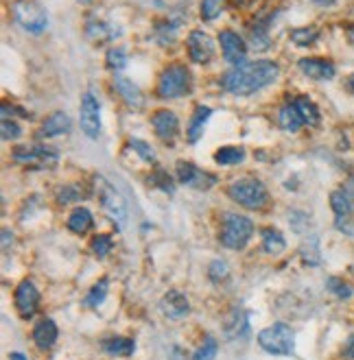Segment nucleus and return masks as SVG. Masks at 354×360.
Listing matches in <instances>:
<instances>
[{"mask_svg":"<svg viewBox=\"0 0 354 360\" xmlns=\"http://www.w3.org/2000/svg\"><path fill=\"white\" fill-rule=\"evenodd\" d=\"M254 236V223L249 221L247 217L241 214H232L227 212L221 221V234L219 240L223 247L227 249H243L249 240Z\"/></svg>","mask_w":354,"mask_h":360,"instance_id":"obj_2","label":"nucleus"},{"mask_svg":"<svg viewBox=\"0 0 354 360\" xmlns=\"http://www.w3.org/2000/svg\"><path fill=\"white\" fill-rule=\"evenodd\" d=\"M106 59H108V68H112V70H122L127 66V53L122 49H110Z\"/></svg>","mask_w":354,"mask_h":360,"instance_id":"obj_38","label":"nucleus"},{"mask_svg":"<svg viewBox=\"0 0 354 360\" xmlns=\"http://www.w3.org/2000/svg\"><path fill=\"white\" fill-rule=\"evenodd\" d=\"M13 18L20 27L29 33H33V35L44 33L49 27V15H46L44 7L37 5L35 0H15L13 3Z\"/></svg>","mask_w":354,"mask_h":360,"instance_id":"obj_6","label":"nucleus"},{"mask_svg":"<svg viewBox=\"0 0 354 360\" xmlns=\"http://www.w3.org/2000/svg\"><path fill=\"white\" fill-rule=\"evenodd\" d=\"M217 352H219V343H217V338H215V336H206L203 345H201V347L195 352L193 360H215Z\"/></svg>","mask_w":354,"mask_h":360,"instance_id":"obj_35","label":"nucleus"},{"mask_svg":"<svg viewBox=\"0 0 354 360\" xmlns=\"http://www.w3.org/2000/svg\"><path fill=\"white\" fill-rule=\"evenodd\" d=\"M92 227H94V217H92V212L86 207H77L68 217V229L72 231V234L83 236V234H88Z\"/></svg>","mask_w":354,"mask_h":360,"instance_id":"obj_23","label":"nucleus"},{"mask_svg":"<svg viewBox=\"0 0 354 360\" xmlns=\"http://www.w3.org/2000/svg\"><path fill=\"white\" fill-rule=\"evenodd\" d=\"M269 25L267 20H258V22H254L252 31H249V41H252V49L263 53L267 51L269 46H272V39H269Z\"/></svg>","mask_w":354,"mask_h":360,"instance_id":"obj_26","label":"nucleus"},{"mask_svg":"<svg viewBox=\"0 0 354 360\" xmlns=\"http://www.w3.org/2000/svg\"><path fill=\"white\" fill-rule=\"evenodd\" d=\"M13 160L18 164H39V166H55L59 160V153L53 146L42 144H20L13 149Z\"/></svg>","mask_w":354,"mask_h":360,"instance_id":"obj_9","label":"nucleus"},{"mask_svg":"<svg viewBox=\"0 0 354 360\" xmlns=\"http://www.w3.org/2000/svg\"><path fill=\"white\" fill-rule=\"evenodd\" d=\"M291 41L298 46H310L315 44V41L320 39V29L317 27H302V29H293L289 33Z\"/></svg>","mask_w":354,"mask_h":360,"instance_id":"obj_30","label":"nucleus"},{"mask_svg":"<svg viewBox=\"0 0 354 360\" xmlns=\"http://www.w3.org/2000/svg\"><path fill=\"white\" fill-rule=\"evenodd\" d=\"M263 249H265V253H269V256H278V253H282L286 249V243L278 229H272V227L263 229Z\"/></svg>","mask_w":354,"mask_h":360,"instance_id":"obj_27","label":"nucleus"},{"mask_svg":"<svg viewBox=\"0 0 354 360\" xmlns=\"http://www.w3.org/2000/svg\"><path fill=\"white\" fill-rule=\"evenodd\" d=\"M149 184L156 186V188H160L162 193H166V195H173L175 193V184H173L171 175L166 173V171H162V168H158V171L149 177Z\"/></svg>","mask_w":354,"mask_h":360,"instance_id":"obj_33","label":"nucleus"},{"mask_svg":"<svg viewBox=\"0 0 354 360\" xmlns=\"http://www.w3.org/2000/svg\"><path fill=\"white\" fill-rule=\"evenodd\" d=\"M223 11V0H201V18L206 22L215 20Z\"/></svg>","mask_w":354,"mask_h":360,"instance_id":"obj_37","label":"nucleus"},{"mask_svg":"<svg viewBox=\"0 0 354 360\" xmlns=\"http://www.w3.org/2000/svg\"><path fill=\"white\" fill-rule=\"evenodd\" d=\"M160 310H162V314L166 316V319L179 321L191 312V304H189V297L182 295L179 290H169L160 302Z\"/></svg>","mask_w":354,"mask_h":360,"instance_id":"obj_15","label":"nucleus"},{"mask_svg":"<svg viewBox=\"0 0 354 360\" xmlns=\"http://www.w3.org/2000/svg\"><path fill=\"white\" fill-rule=\"evenodd\" d=\"M9 360H27V358H25V354H20V352H11Z\"/></svg>","mask_w":354,"mask_h":360,"instance_id":"obj_46","label":"nucleus"},{"mask_svg":"<svg viewBox=\"0 0 354 360\" xmlns=\"http://www.w3.org/2000/svg\"><path fill=\"white\" fill-rule=\"evenodd\" d=\"M300 70L306 77L315 79V81H330L337 72L335 63L328 61V59H322V57H304V59H300Z\"/></svg>","mask_w":354,"mask_h":360,"instance_id":"obj_16","label":"nucleus"},{"mask_svg":"<svg viewBox=\"0 0 354 360\" xmlns=\"http://www.w3.org/2000/svg\"><path fill=\"white\" fill-rule=\"evenodd\" d=\"M118 35H120V29L114 27L112 22H106V20L90 18L86 22V37L92 41V44H106V41H110Z\"/></svg>","mask_w":354,"mask_h":360,"instance_id":"obj_17","label":"nucleus"},{"mask_svg":"<svg viewBox=\"0 0 354 360\" xmlns=\"http://www.w3.org/2000/svg\"><path fill=\"white\" fill-rule=\"evenodd\" d=\"M234 5H239V7H247V5H252L254 0H232Z\"/></svg>","mask_w":354,"mask_h":360,"instance_id":"obj_47","label":"nucleus"},{"mask_svg":"<svg viewBox=\"0 0 354 360\" xmlns=\"http://www.w3.org/2000/svg\"><path fill=\"white\" fill-rule=\"evenodd\" d=\"M245 160V149L243 146H221L215 153V162L221 166H236Z\"/></svg>","mask_w":354,"mask_h":360,"instance_id":"obj_29","label":"nucleus"},{"mask_svg":"<svg viewBox=\"0 0 354 360\" xmlns=\"http://www.w3.org/2000/svg\"><path fill=\"white\" fill-rule=\"evenodd\" d=\"M129 146H132V149H134L144 162H156V151L151 149V146H149L147 142H142V140H132Z\"/></svg>","mask_w":354,"mask_h":360,"instance_id":"obj_40","label":"nucleus"},{"mask_svg":"<svg viewBox=\"0 0 354 360\" xmlns=\"http://www.w3.org/2000/svg\"><path fill=\"white\" fill-rule=\"evenodd\" d=\"M348 88H350V92L354 94V75H350V77H348Z\"/></svg>","mask_w":354,"mask_h":360,"instance_id":"obj_49","label":"nucleus"},{"mask_svg":"<svg viewBox=\"0 0 354 360\" xmlns=\"http://www.w3.org/2000/svg\"><path fill=\"white\" fill-rule=\"evenodd\" d=\"M315 5H322V7H330V5H335L337 0H313Z\"/></svg>","mask_w":354,"mask_h":360,"instance_id":"obj_45","label":"nucleus"},{"mask_svg":"<svg viewBox=\"0 0 354 360\" xmlns=\"http://www.w3.org/2000/svg\"><path fill=\"white\" fill-rule=\"evenodd\" d=\"M57 334H59V332H57L55 321L49 319V316H44V319L37 321L35 328H33V343H35L37 349L46 352V349H51V347L55 345Z\"/></svg>","mask_w":354,"mask_h":360,"instance_id":"obj_18","label":"nucleus"},{"mask_svg":"<svg viewBox=\"0 0 354 360\" xmlns=\"http://www.w3.org/2000/svg\"><path fill=\"white\" fill-rule=\"evenodd\" d=\"M108 290H110V282H108V278L99 280V282L92 286V290L86 295V306H88V308H99L103 302H106Z\"/></svg>","mask_w":354,"mask_h":360,"instance_id":"obj_31","label":"nucleus"},{"mask_svg":"<svg viewBox=\"0 0 354 360\" xmlns=\"http://www.w3.org/2000/svg\"><path fill=\"white\" fill-rule=\"evenodd\" d=\"M114 88L120 94V98L129 105V108L140 110L144 105V96H142L140 88L136 86L134 81H129L127 77H114Z\"/></svg>","mask_w":354,"mask_h":360,"instance_id":"obj_20","label":"nucleus"},{"mask_svg":"<svg viewBox=\"0 0 354 360\" xmlns=\"http://www.w3.org/2000/svg\"><path fill=\"white\" fill-rule=\"evenodd\" d=\"M210 116H213V110L206 108V105H199V108L193 112L191 122H189V127H186V140H189L191 144L199 142V138L203 136V127L208 120H210Z\"/></svg>","mask_w":354,"mask_h":360,"instance_id":"obj_21","label":"nucleus"},{"mask_svg":"<svg viewBox=\"0 0 354 360\" xmlns=\"http://www.w3.org/2000/svg\"><path fill=\"white\" fill-rule=\"evenodd\" d=\"M79 3H83V5H86V3H92V0H79Z\"/></svg>","mask_w":354,"mask_h":360,"instance_id":"obj_50","label":"nucleus"},{"mask_svg":"<svg viewBox=\"0 0 354 360\" xmlns=\"http://www.w3.org/2000/svg\"><path fill=\"white\" fill-rule=\"evenodd\" d=\"M96 190H99L101 205H103V210L108 212V217L118 227H125V223H127V205H125V199L120 197L118 190L103 177L96 179Z\"/></svg>","mask_w":354,"mask_h":360,"instance_id":"obj_7","label":"nucleus"},{"mask_svg":"<svg viewBox=\"0 0 354 360\" xmlns=\"http://www.w3.org/2000/svg\"><path fill=\"white\" fill-rule=\"evenodd\" d=\"M278 77H280V66L274 61H267V59L245 61L221 77V86L230 94L249 96L267 86H272Z\"/></svg>","mask_w":354,"mask_h":360,"instance_id":"obj_1","label":"nucleus"},{"mask_svg":"<svg viewBox=\"0 0 354 360\" xmlns=\"http://www.w3.org/2000/svg\"><path fill=\"white\" fill-rule=\"evenodd\" d=\"M193 88V77L189 72V68L182 66V63H173V66L166 68L162 75H160V81H158V96L160 98H179V96H186Z\"/></svg>","mask_w":354,"mask_h":360,"instance_id":"obj_3","label":"nucleus"},{"mask_svg":"<svg viewBox=\"0 0 354 360\" xmlns=\"http://www.w3.org/2000/svg\"><path fill=\"white\" fill-rule=\"evenodd\" d=\"M258 345L274 356H291L296 349V334L286 323H274L258 332Z\"/></svg>","mask_w":354,"mask_h":360,"instance_id":"obj_5","label":"nucleus"},{"mask_svg":"<svg viewBox=\"0 0 354 360\" xmlns=\"http://www.w3.org/2000/svg\"><path fill=\"white\" fill-rule=\"evenodd\" d=\"M186 49H189V57L195 63H208L215 55V44L208 33L203 31H191L189 39H186Z\"/></svg>","mask_w":354,"mask_h":360,"instance_id":"obj_13","label":"nucleus"},{"mask_svg":"<svg viewBox=\"0 0 354 360\" xmlns=\"http://www.w3.org/2000/svg\"><path fill=\"white\" fill-rule=\"evenodd\" d=\"M79 122H81V131L86 134L90 140L99 138V134H101V105L92 92H86L81 96Z\"/></svg>","mask_w":354,"mask_h":360,"instance_id":"obj_8","label":"nucleus"},{"mask_svg":"<svg viewBox=\"0 0 354 360\" xmlns=\"http://www.w3.org/2000/svg\"><path fill=\"white\" fill-rule=\"evenodd\" d=\"M326 286H328V290H330L332 295H337L339 300L352 297V286H350L348 282H343L341 278H330V280L326 282Z\"/></svg>","mask_w":354,"mask_h":360,"instance_id":"obj_36","label":"nucleus"},{"mask_svg":"<svg viewBox=\"0 0 354 360\" xmlns=\"http://www.w3.org/2000/svg\"><path fill=\"white\" fill-rule=\"evenodd\" d=\"M227 197L247 210H263L269 203V193L258 179H236L227 188Z\"/></svg>","mask_w":354,"mask_h":360,"instance_id":"obj_4","label":"nucleus"},{"mask_svg":"<svg viewBox=\"0 0 354 360\" xmlns=\"http://www.w3.org/2000/svg\"><path fill=\"white\" fill-rule=\"evenodd\" d=\"M219 44H221V53H223V59L227 63H232V66H241L247 59V44L243 41V37L230 29H225L219 33Z\"/></svg>","mask_w":354,"mask_h":360,"instance_id":"obj_10","label":"nucleus"},{"mask_svg":"<svg viewBox=\"0 0 354 360\" xmlns=\"http://www.w3.org/2000/svg\"><path fill=\"white\" fill-rule=\"evenodd\" d=\"M330 207L337 214V219L350 217L352 210H354V197L348 193L346 188H337L335 193L330 195Z\"/></svg>","mask_w":354,"mask_h":360,"instance_id":"obj_24","label":"nucleus"},{"mask_svg":"<svg viewBox=\"0 0 354 360\" xmlns=\"http://www.w3.org/2000/svg\"><path fill=\"white\" fill-rule=\"evenodd\" d=\"M300 256L306 264H320L322 253H320V238L308 236V240L300 247Z\"/></svg>","mask_w":354,"mask_h":360,"instance_id":"obj_32","label":"nucleus"},{"mask_svg":"<svg viewBox=\"0 0 354 360\" xmlns=\"http://www.w3.org/2000/svg\"><path fill=\"white\" fill-rule=\"evenodd\" d=\"M0 136H3L5 142H11V140H18L20 136H23V129H20V124L15 120L3 118V129H0Z\"/></svg>","mask_w":354,"mask_h":360,"instance_id":"obj_39","label":"nucleus"},{"mask_svg":"<svg viewBox=\"0 0 354 360\" xmlns=\"http://www.w3.org/2000/svg\"><path fill=\"white\" fill-rule=\"evenodd\" d=\"M90 249H92V253H94L99 260H103L112 251V236L110 234H99V236H94V240L90 243Z\"/></svg>","mask_w":354,"mask_h":360,"instance_id":"obj_34","label":"nucleus"},{"mask_svg":"<svg viewBox=\"0 0 354 360\" xmlns=\"http://www.w3.org/2000/svg\"><path fill=\"white\" fill-rule=\"evenodd\" d=\"M278 120H280V127H282V129H284V131H291V134H296L302 124H306L304 118H302V114H300V110L296 108V103L284 105V108L280 110Z\"/></svg>","mask_w":354,"mask_h":360,"instance_id":"obj_25","label":"nucleus"},{"mask_svg":"<svg viewBox=\"0 0 354 360\" xmlns=\"http://www.w3.org/2000/svg\"><path fill=\"white\" fill-rule=\"evenodd\" d=\"M293 103H296V108L300 110V114H302L306 124H310V127L320 124V110H317V105L310 101L308 96H296Z\"/></svg>","mask_w":354,"mask_h":360,"instance_id":"obj_28","label":"nucleus"},{"mask_svg":"<svg viewBox=\"0 0 354 360\" xmlns=\"http://www.w3.org/2000/svg\"><path fill=\"white\" fill-rule=\"evenodd\" d=\"M70 129H72V120H70V116L64 114V112H55L53 116H49V118L44 120V124H42L39 136H42V138H59V136L70 134Z\"/></svg>","mask_w":354,"mask_h":360,"instance_id":"obj_19","label":"nucleus"},{"mask_svg":"<svg viewBox=\"0 0 354 360\" xmlns=\"http://www.w3.org/2000/svg\"><path fill=\"white\" fill-rule=\"evenodd\" d=\"M343 356H346V358H352V360H354V334H352V336L348 338V343L343 345Z\"/></svg>","mask_w":354,"mask_h":360,"instance_id":"obj_43","label":"nucleus"},{"mask_svg":"<svg viewBox=\"0 0 354 360\" xmlns=\"http://www.w3.org/2000/svg\"><path fill=\"white\" fill-rule=\"evenodd\" d=\"M348 37H350L352 46H354V25H350V27H348Z\"/></svg>","mask_w":354,"mask_h":360,"instance_id":"obj_48","label":"nucleus"},{"mask_svg":"<svg viewBox=\"0 0 354 360\" xmlns=\"http://www.w3.org/2000/svg\"><path fill=\"white\" fill-rule=\"evenodd\" d=\"M151 124L156 129V136L162 140V142H173L179 134V120L177 116L171 112V110H158L153 116H151Z\"/></svg>","mask_w":354,"mask_h":360,"instance_id":"obj_14","label":"nucleus"},{"mask_svg":"<svg viewBox=\"0 0 354 360\" xmlns=\"http://www.w3.org/2000/svg\"><path fill=\"white\" fill-rule=\"evenodd\" d=\"M208 275H210L213 282H221L223 278H227V262L223 260H215L210 262V269H208Z\"/></svg>","mask_w":354,"mask_h":360,"instance_id":"obj_42","label":"nucleus"},{"mask_svg":"<svg viewBox=\"0 0 354 360\" xmlns=\"http://www.w3.org/2000/svg\"><path fill=\"white\" fill-rule=\"evenodd\" d=\"M177 181L197 190H208L217 184V177L213 173L201 171L193 162H177Z\"/></svg>","mask_w":354,"mask_h":360,"instance_id":"obj_11","label":"nucleus"},{"mask_svg":"<svg viewBox=\"0 0 354 360\" xmlns=\"http://www.w3.org/2000/svg\"><path fill=\"white\" fill-rule=\"evenodd\" d=\"M79 199H81V195H79V190L75 186H64V188L57 190V203H61V205L79 201Z\"/></svg>","mask_w":354,"mask_h":360,"instance_id":"obj_41","label":"nucleus"},{"mask_svg":"<svg viewBox=\"0 0 354 360\" xmlns=\"http://www.w3.org/2000/svg\"><path fill=\"white\" fill-rule=\"evenodd\" d=\"M103 352L110 354V356H120V358H127L136 352V343L134 338H127V336H110L106 341L101 343Z\"/></svg>","mask_w":354,"mask_h":360,"instance_id":"obj_22","label":"nucleus"},{"mask_svg":"<svg viewBox=\"0 0 354 360\" xmlns=\"http://www.w3.org/2000/svg\"><path fill=\"white\" fill-rule=\"evenodd\" d=\"M13 240V236H11V231L9 229H3V249L7 251L9 249V243Z\"/></svg>","mask_w":354,"mask_h":360,"instance_id":"obj_44","label":"nucleus"},{"mask_svg":"<svg viewBox=\"0 0 354 360\" xmlns=\"http://www.w3.org/2000/svg\"><path fill=\"white\" fill-rule=\"evenodd\" d=\"M39 306V292L35 288V284L31 280L20 282V286L15 288V310L23 319H31V316L37 312Z\"/></svg>","mask_w":354,"mask_h":360,"instance_id":"obj_12","label":"nucleus"}]
</instances>
